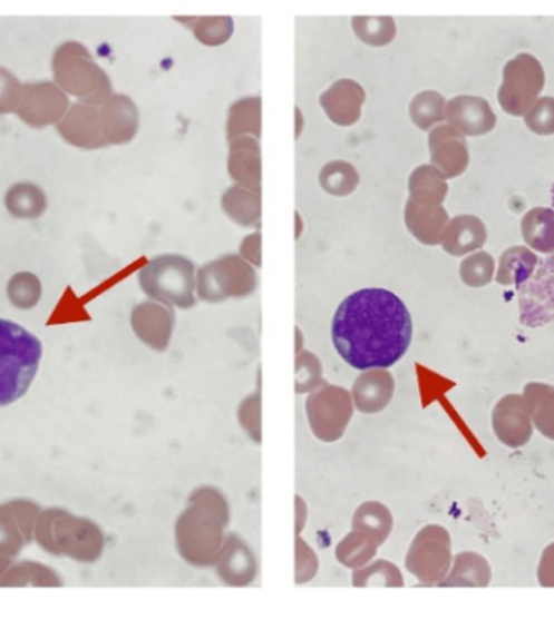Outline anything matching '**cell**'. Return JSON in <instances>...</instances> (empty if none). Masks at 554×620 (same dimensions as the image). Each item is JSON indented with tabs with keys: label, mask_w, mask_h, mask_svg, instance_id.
I'll use <instances>...</instances> for the list:
<instances>
[{
	"label": "cell",
	"mask_w": 554,
	"mask_h": 620,
	"mask_svg": "<svg viewBox=\"0 0 554 620\" xmlns=\"http://www.w3.org/2000/svg\"><path fill=\"white\" fill-rule=\"evenodd\" d=\"M297 564H295V582L297 585L310 582L318 572V558L312 548L302 540L297 538Z\"/></svg>",
	"instance_id": "836d02e7"
},
{
	"label": "cell",
	"mask_w": 554,
	"mask_h": 620,
	"mask_svg": "<svg viewBox=\"0 0 554 620\" xmlns=\"http://www.w3.org/2000/svg\"><path fill=\"white\" fill-rule=\"evenodd\" d=\"M445 99L434 91H425L418 95L410 105V116L421 130H428L431 125L445 119Z\"/></svg>",
	"instance_id": "f546056e"
},
{
	"label": "cell",
	"mask_w": 554,
	"mask_h": 620,
	"mask_svg": "<svg viewBox=\"0 0 554 620\" xmlns=\"http://www.w3.org/2000/svg\"><path fill=\"white\" fill-rule=\"evenodd\" d=\"M524 238L532 248L538 249L542 253L554 252V213L548 211V219H535L534 213H528L525 216L524 224Z\"/></svg>",
	"instance_id": "4dcf8cb0"
},
{
	"label": "cell",
	"mask_w": 554,
	"mask_h": 620,
	"mask_svg": "<svg viewBox=\"0 0 554 620\" xmlns=\"http://www.w3.org/2000/svg\"><path fill=\"white\" fill-rule=\"evenodd\" d=\"M253 419L259 420L260 422V392L259 394L246 398V401L241 405V410H239V420H241L243 430H245L246 433L250 434V437H253L256 443H260V425L259 423L253 422Z\"/></svg>",
	"instance_id": "e575fe53"
},
{
	"label": "cell",
	"mask_w": 554,
	"mask_h": 620,
	"mask_svg": "<svg viewBox=\"0 0 554 620\" xmlns=\"http://www.w3.org/2000/svg\"><path fill=\"white\" fill-rule=\"evenodd\" d=\"M493 269H495V263H493L492 256L488 253H477V255L464 259L460 265V277L470 287H484L492 283Z\"/></svg>",
	"instance_id": "d6a6232c"
},
{
	"label": "cell",
	"mask_w": 554,
	"mask_h": 620,
	"mask_svg": "<svg viewBox=\"0 0 554 620\" xmlns=\"http://www.w3.org/2000/svg\"><path fill=\"white\" fill-rule=\"evenodd\" d=\"M260 98H246L231 107L227 120L229 140L249 134L259 137L261 130Z\"/></svg>",
	"instance_id": "7402d4cb"
},
{
	"label": "cell",
	"mask_w": 554,
	"mask_h": 620,
	"mask_svg": "<svg viewBox=\"0 0 554 620\" xmlns=\"http://www.w3.org/2000/svg\"><path fill=\"white\" fill-rule=\"evenodd\" d=\"M492 582V568L488 561L477 552H460L454 558L449 575L443 580L441 587L485 588Z\"/></svg>",
	"instance_id": "2e32d148"
},
{
	"label": "cell",
	"mask_w": 554,
	"mask_h": 620,
	"mask_svg": "<svg viewBox=\"0 0 554 620\" xmlns=\"http://www.w3.org/2000/svg\"><path fill=\"white\" fill-rule=\"evenodd\" d=\"M214 568L224 585L229 587L252 585L259 573L255 552L243 538L235 533L225 537L223 550H221Z\"/></svg>",
	"instance_id": "9c48e42d"
},
{
	"label": "cell",
	"mask_w": 554,
	"mask_h": 620,
	"mask_svg": "<svg viewBox=\"0 0 554 620\" xmlns=\"http://www.w3.org/2000/svg\"><path fill=\"white\" fill-rule=\"evenodd\" d=\"M139 284L153 301L178 308L195 306V266L185 256H156L139 270Z\"/></svg>",
	"instance_id": "277c9868"
},
{
	"label": "cell",
	"mask_w": 554,
	"mask_h": 620,
	"mask_svg": "<svg viewBox=\"0 0 554 620\" xmlns=\"http://www.w3.org/2000/svg\"><path fill=\"white\" fill-rule=\"evenodd\" d=\"M231 519L227 499L217 488L200 486L175 523V547L195 568H213L224 544Z\"/></svg>",
	"instance_id": "7a4b0ae2"
},
{
	"label": "cell",
	"mask_w": 554,
	"mask_h": 620,
	"mask_svg": "<svg viewBox=\"0 0 554 620\" xmlns=\"http://www.w3.org/2000/svg\"><path fill=\"white\" fill-rule=\"evenodd\" d=\"M323 383V366L320 358L312 352H299L295 360L297 394L318 390Z\"/></svg>",
	"instance_id": "1f68e13d"
},
{
	"label": "cell",
	"mask_w": 554,
	"mask_h": 620,
	"mask_svg": "<svg viewBox=\"0 0 554 620\" xmlns=\"http://www.w3.org/2000/svg\"><path fill=\"white\" fill-rule=\"evenodd\" d=\"M297 529L295 533L300 534L302 532L303 525H305L307 519V505L305 502L302 501V498L297 496Z\"/></svg>",
	"instance_id": "74e56055"
},
{
	"label": "cell",
	"mask_w": 554,
	"mask_h": 620,
	"mask_svg": "<svg viewBox=\"0 0 554 620\" xmlns=\"http://www.w3.org/2000/svg\"><path fill=\"white\" fill-rule=\"evenodd\" d=\"M392 525H395V519H392L391 511L377 501L363 502L352 519V530L368 534L378 544L388 540Z\"/></svg>",
	"instance_id": "ffe728a7"
},
{
	"label": "cell",
	"mask_w": 554,
	"mask_h": 620,
	"mask_svg": "<svg viewBox=\"0 0 554 620\" xmlns=\"http://www.w3.org/2000/svg\"><path fill=\"white\" fill-rule=\"evenodd\" d=\"M173 309L157 303H143L134 313V327L139 338L157 352L166 351L173 337Z\"/></svg>",
	"instance_id": "8fae6325"
},
{
	"label": "cell",
	"mask_w": 554,
	"mask_h": 620,
	"mask_svg": "<svg viewBox=\"0 0 554 620\" xmlns=\"http://www.w3.org/2000/svg\"><path fill=\"white\" fill-rule=\"evenodd\" d=\"M260 244H261V235L256 232L255 235H250V237L245 238V242L242 244V256L246 259V262L253 263L255 266L261 265V255H260Z\"/></svg>",
	"instance_id": "8d00e7d4"
},
{
	"label": "cell",
	"mask_w": 554,
	"mask_h": 620,
	"mask_svg": "<svg viewBox=\"0 0 554 620\" xmlns=\"http://www.w3.org/2000/svg\"><path fill=\"white\" fill-rule=\"evenodd\" d=\"M443 248L454 256H463L480 248L485 242V229L474 217H457L443 235Z\"/></svg>",
	"instance_id": "d6986e66"
},
{
	"label": "cell",
	"mask_w": 554,
	"mask_h": 620,
	"mask_svg": "<svg viewBox=\"0 0 554 620\" xmlns=\"http://www.w3.org/2000/svg\"><path fill=\"white\" fill-rule=\"evenodd\" d=\"M524 398L535 427L554 441V387L543 383L527 384Z\"/></svg>",
	"instance_id": "ac0fdd59"
},
{
	"label": "cell",
	"mask_w": 554,
	"mask_h": 620,
	"mask_svg": "<svg viewBox=\"0 0 554 620\" xmlns=\"http://www.w3.org/2000/svg\"><path fill=\"white\" fill-rule=\"evenodd\" d=\"M353 587H404L402 573L398 565L388 561H377L363 569H353Z\"/></svg>",
	"instance_id": "484cf974"
},
{
	"label": "cell",
	"mask_w": 554,
	"mask_h": 620,
	"mask_svg": "<svg viewBox=\"0 0 554 620\" xmlns=\"http://www.w3.org/2000/svg\"><path fill=\"white\" fill-rule=\"evenodd\" d=\"M492 423L499 443L511 449L524 447L534 434V425L524 395H504L493 410Z\"/></svg>",
	"instance_id": "ba28073f"
},
{
	"label": "cell",
	"mask_w": 554,
	"mask_h": 620,
	"mask_svg": "<svg viewBox=\"0 0 554 620\" xmlns=\"http://www.w3.org/2000/svg\"><path fill=\"white\" fill-rule=\"evenodd\" d=\"M380 544L362 532L352 530L336 548V558L349 569H360L375 558Z\"/></svg>",
	"instance_id": "44dd1931"
},
{
	"label": "cell",
	"mask_w": 554,
	"mask_h": 620,
	"mask_svg": "<svg viewBox=\"0 0 554 620\" xmlns=\"http://www.w3.org/2000/svg\"><path fill=\"white\" fill-rule=\"evenodd\" d=\"M395 377L385 368L365 370L352 386V401L362 413H378L388 407L395 395Z\"/></svg>",
	"instance_id": "30bf717a"
},
{
	"label": "cell",
	"mask_w": 554,
	"mask_h": 620,
	"mask_svg": "<svg viewBox=\"0 0 554 620\" xmlns=\"http://www.w3.org/2000/svg\"><path fill=\"white\" fill-rule=\"evenodd\" d=\"M453 562L450 537L445 526L427 525L417 533L407 552L406 568L421 585H439Z\"/></svg>",
	"instance_id": "8992f818"
},
{
	"label": "cell",
	"mask_w": 554,
	"mask_h": 620,
	"mask_svg": "<svg viewBox=\"0 0 554 620\" xmlns=\"http://www.w3.org/2000/svg\"><path fill=\"white\" fill-rule=\"evenodd\" d=\"M409 188L410 198L417 199V201L434 203V205L441 203L448 190L441 176L436 173L434 167L428 166L418 167L410 177Z\"/></svg>",
	"instance_id": "d4e9b609"
},
{
	"label": "cell",
	"mask_w": 554,
	"mask_h": 620,
	"mask_svg": "<svg viewBox=\"0 0 554 620\" xmlns=\"http://www.w3.org/2000/svg\"><path fill=\"white\" fill-rule=\"evenodd\" d=\"M463 142L449 127L436 128L431 134V159L435 166L448 177L457 176L466 164L467 152Z\"/></svg>",
	"instance_id": "9a60e30c"
},
{
	"label": "cell",
	"mask_w": 554,
	"mask_h": 620,
	"mask_svg": "<svg viewBox=\"0 0 554 620\" xmlns=\"http://www.w3.org/2000/svg\"><path fill=\"white\" fill-rule=\"evenodd\" d=\"M484 105L480 99L470 98H457L453 102H449L448 112L446 117L460 128V130L466 131V134L477 135L484 134L485 120L477 119L475 116V110Z\"/></svg>",
	"instance_id": "f1b7e54d"
},
{
	"label": "cell",
	"mask_w": 554,
	"mask_h": 620,
	"mask_svg": "<svg viewBox=\"0 0 554 620\" xmlns=\"http://www.w3.org/2000/svg\"><path fill=\"white\" fill-rule=\"evenodd\" d=\"M259 276L252 265L237 255L214 259L196 274V291L203 302L217 303L227 298H245L256 291Z\"/></svg>",
	"instance_id": "5b68a950"
},
{
	"label": "cell",
	"mask_w": 554,
	"mask_h": 620,
	"mask_svg": "<svg viewBox=\"0 0 554 620\" xmlns=\"http://www.w3.org/2000/svg\"><path fill=\"white\" fill-rule=\"evenodd\" d=\"M41 358L38 337L12 321L0 319V407L27 394Z\"/></svg>",
	"instance_id": "3957f363"
},
{
	"label": "cell",
	"mask_w": 554,
	"mask_h": 620,
	"mask_svg": "<svg viewBox=\"0 0 554 620\" xmlns=\"http://www.w3.org/2000/svg\"><path fill=\"white\" fill-rule=\"evenodd\" d=\"M332 342L352 368H389L409 351L412 318L398 295L363 288L339 305Z\"/></svg>",
	"instance_id": "6da1fadb"
},
{
	"label": "cell",
	"mask_w": 554,
	"mask_h": 620,
	"mask_svg": "<svg viewBox=\"0 0 554 620\" xmlns=\"http://www.w3.org/2000/svg\"><path fill=\"white\" fill-rule=\"evenodd\" d=\"M356 35L370 46H386L395 39L396 23L391 17H357L352 20Z\"/></svg>",
	"instance_id": "83f0119b"
},
{
	"label": "cell",
	"mask_w": 554,
	"mask_h": 620,
	"mask_svg": "<svg viewBox=\"0 0 554 620\" xmlns=\"http://www.w3.org/2000/svg\"><path fill=\"white\" fill-rule=\"evenodd\" d=\"M353 415L352 395L344 387L323 383L307 398V416L314 436L336 443L344 436Z\"/></svg>",
	"instance_id": "52a82bcc"
},
{
	"label": "cell",
	"mask_w": 554,
	"mask_h": 620,
	"mask_svg": "<svg viewBox=\"0 0 554 620\" xmlns=\"http://www.w3.org/2000/svg\"><path fill=\"white\" fill-rule=\"evenodd\" d=\"M229 174L239 185L260 190V146L255 138L239 137L237 140H231Z\"/></svg>",
	"instance_id": "5bb4252c"
},
{
	"label": "cell",
	"mask_w": 554,
	"mask_h": 620,
	"mask_svg": "<svg viewBox=\"0 0 554 620\" xmlns=\"http://www.w3.org/2000/svg\"><path fill=\"white\" fill-rule=\"evenodd\" d=\"M320 184L328 194L347 196L352 194L359 185V174L350 164L336 160V163L327 164L321 170Z\"/></svg>",
	"instance_id": "4316f807"
},
{
	"label": "cell",
	"mask_w": 554,
	"mask_h": 620,
	"mask_svg": "<svg viewBox=\"0 0 554 620\" xmlns=\"http://www.w3.org/2000/svg\"><path fill=\"white\" fill-rule=\"evenodd\" d=\"M538 583L545 588H554V543L543 551L540 559Z\"/></svg>",
	"instance_id": "d590c367"
},
{
	"label": "cell",
	"mask_w": 554,
	"mask_h": 620,
	"mask_svg": "<svg viewBox=\"0 0 554 620\" xmlns=\"http://www.w3.org/2000/svg\"><path fill=\"white\" fill-rule=\"evenodd\" d=\"M406 226L410 234L425 245H436L443 240L448 214L434 203L417 201L409 198L406 206Z\"/></svg>",
	"instance_id": "4fadbf2b"
},
{
	"label": "cell",
	"mask_w": 554,
	"mask_h": 620,
	"mask_svg": "<svg viewBox=\"0 0 554 620\" xmlns=\"http://www.w3.org/2000/svg\"><path fill=\"white\" fill-rule=\"evenodd\" d=\"M321 106L332 122L349 127L360 119L365 91L352 80H339L321 96Z\"/></svg>",
	"instance_id": "7c38bea8"
},
{
	"label": "cell",
	"mask_w": 554,
	"mask_h": 620,
	"mask_svg": "<svg viewBox=\"0 0 554 620\" xmlns=\"http://www.w3.org/2000/svg\"><path fill=\"white\" fill-rule=\"evenodd\" d=\"M195 31L196 39L206 46H221L229 41L234 31L231 17L175 18Z\"/></svg>",
	"instance_id": "cb8c5ba5"
},
{
	"label": "cell",
	"mask_w": 554,
	"mask_h": 620,
	"mask_svg": "<svg viewBox=\"0 0 554 620\" xmlns=\"http://www.w3.org/2000/svg\"><path fill=\"white\" fill-rule=\"evenodd\" d=\"M537 266V256L525 248H513L502 256L499 265L498 281L502 285H519L527 281Z\"/></svg>",
	"instance_id": "603a6c76"
},
{
	"label": "cell",
	"mask_w": 554,
	"mask_h": 620,
	"mask_svg": "<svg viewBox=\"0 0 554 620\" xmlns=\"http://www.w3.org/2000/svg\"><path fill=\"white\" fill-rule=\"evenodd\" d=\"M224 213L242 227L260 226L261 196L255 188L235 185L223 196Z\"/></svg>",
	"instance_id": "e0dca14e"
}]
</instances>
